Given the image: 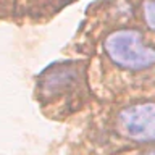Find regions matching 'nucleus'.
Wrapping results in <instances>:
<instances>
[{
  "label": "nucleus",
  "mask_w": 155,
  "mask_h": 155,
  "mask_svg": "<svg viewBox=\"0 0 155 155\" xmlns=\"http://www.w3.org/2000/svg\"><path fill=\"white\" fill-rule=\"evenodd\" d=\"M73 78H76V70H70V68H66V70L65 68L57 70L45 79V89L55 91L57 87L58 89H63L66 84H70L73 81Z\"/></svg>",
  "instance_id": "obj_3"
},
{
  "label": "nucleus",
  "mask_w": 155,
  "mask_h": 155,
  "mask_svg": "<svg viewBox=\"0 0 155 155\" xmlns=\"http://www.w3.org/2000/svg\"><path fill=\"white\" fill-rule=\"evenodd\" d=\"M147 155H155V150H152V152H149Z\"/></svg>",
  "instance_id": "obj_5"
},
{
  "label": "nucleus",
  "mask_w": 155,
  "mask_h": 155,
  "mask_svg": "<svg viewBox=\"0 0 155 155\" xmlns=\"http://www.w3.org/2000/svg\"><path fill=\"white\" fill-rule=\"evenodd\" d=\"M142 15L145 24L155 31V0H145L142 5Z\"/></svg>",
  "instance_id": "obj_4"
},
{
  "label": "nucleus",
  "mask_w": 155,
  "mask_h": 155,
  "mask_svg": "<svg viewBox=\"0 0 155 155\" xmlns=\"http://www.w3.org/2000/svg\"><path fill=\"white\" fill-rule=\"evenodd\" d=\"M120 129L126 137L137 142H153L155 140V104L129 105L118 115Z\"/></svg>",
  "instance_id": "obj_2"
},
{
  "label": "nucleus",
  "mask_w": 155,
  "mask_h": 155,
  "mask_svg": "<svg viewBox=\"0 0 155 155\" xmlns=\"http://www.w3.org/2000/svg\"><path fill=\"white\" fill-rule=\"evenodd\" d=\"M104 45L110 60L126 70H145L155 63V48L137 29H118L108 34Z\"/></svg>",
  "instance_id": "obj_1"
}]
</instances>
